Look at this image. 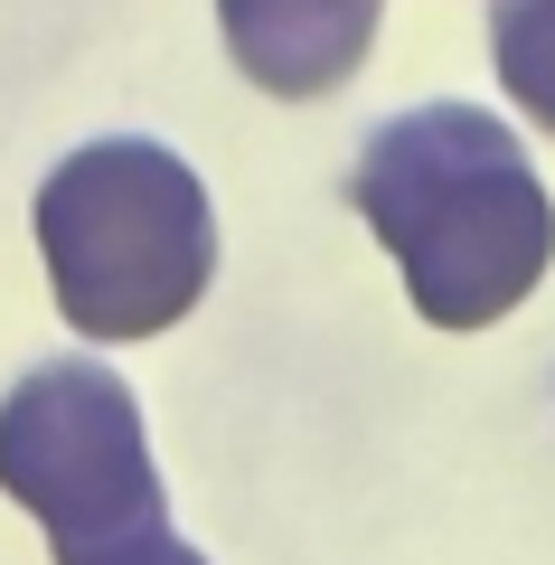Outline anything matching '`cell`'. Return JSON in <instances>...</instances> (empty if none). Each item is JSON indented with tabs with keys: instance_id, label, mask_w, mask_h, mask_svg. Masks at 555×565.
I'll return each instance as SVG.
<instances>
[{
	"instance_id": "obj_1",
	"label": "cell",
	"mask_w": 555,
	"mask_h": 565,
	"mask_svg": "<svg viewBox=\"0 0 555 565\" xmlns=\"http://www.w3.org/2000/svg\"><path fill=\"white\" fill-rule=\"evenodd\" d=\"M434 330H490L555 264V199L490 104H415L377 122L349 180Z\"/></svg>"
},
{
	"instance_id": "obj_2",
	"label": "cell",
	"mask_w": 555,
	"mask_h": 565,
	"mask_svg": "<svg viewBox=\"0 0 555 565\" xmlns=\"http://www.w3.org/2000/svg\"><path fill=\"white\" fill-rule=\"evenodd\" d=\"M39 255L85 340H160L217 282V207L170 141H85L39 189Z\"/></svg>"
},
{
	"instance_id": "obj_3",
	"label": "cell",
	"mask_w": 555,
	"mask_h": 565,
	"mask_svg": "<svg viewBox=\"0 0 555 565\" xmlns=\"http://www.w3.org/2000/svg\"><path fill=\"white\" fill-rule=\"evenodd\" d=\"M0 490L47 527L57 565H151L179 537L141 405L104 359H47L0 396Z\"/></svg>"
},
{
	"instance_id": "obj_4",
	"label": "cell",
	"mask_w": 555,
	"mask_h": 565,
	"mask_svg": "<svg viewBox=\"0 0 555 565\" xmlns=\"http://www.w3.org/2000/svg\"><path fill=\"white\" fill-rule=\"evenodd\" d=\"M386 0H217L226 57L282 104H320L367 66Z\"/></svg>"
},
{
	"instance_id": "obj_5",
	"label": "cell",
	"mask_w": 555,
	"mask_h": 565,
	"mask_svg": "<svg viewBox=\"0 0 555 565\" xmlns=\"http://www.w3.org/2000/svg\"><path fill=\"white\" fill-rule=\"evenodd\" d=\"M490 66L517 114L555 141V0H490Z\"/></svg>"
},
{
	"instance_id": "obj_6",
	"label": "cell",
	"mask_w": 555,
	"mask_h": 565,
	"mask_svg": "<svg viewBox=\"0 0 555 565\" xmlns=\"http://www.w3.org/2000/svg\"><path fill=\"white\" fill-rule=\"evenodd\" d=\"M151 565H207V556H199V546H189V537H170V546H160Z\"/></svg>"
}]
</instances>
